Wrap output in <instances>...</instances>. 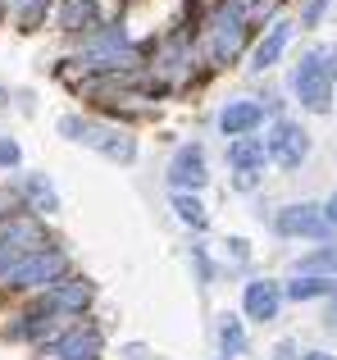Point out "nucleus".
I'll use <instances>...</instances> for the list:
<instances>
[{
    "instance_id": "f257e3e1",
    "label": "nucleus",
    "mask_w": 337,
    "mask_h": 360,
    "mask_svg": "<svg viewBox=\"0 0 337 360\" xmlns=\"http://www.w3.org/2000/svg\"><path fill=\"white\" fill-rule=\"evenodd\" d=\"M246 46V5L242 0H219V9L205 23V60L219 69V64H232Z\"/></svg>"
},
{
    "instance_id": "f03ea898",
    "label": "nucleus",
    "mask_w": 337,
    "mask_h": 360,
    "mask_svg": "<svg viewBox=\"0 0 337 360\" xmlns=\"http://www.w3.org/2000/svg\"><path fill=\"white\" fill-rule=\"evenodd\" d=\"M60 132H64L69 141H82V146H91L96 155L114 160V165H133V155H137L133 132L119 128V123H96V119L69 115V119H60Z\"/></svg>"
},
{
    "instance_id": "7ed1b4c3",
    "label": "nucleus",
    "mask_w": 337,
    "mask_h": 360,
    "mask_svg": "<svg viewBox=\"0 0 337 360\" xmlns=\"http://www.w3.org/2000/svg\"><path fill=\"white\" fill-rule=\"evenodd\" d=\"M64 269H69V255L64 251L37 246V251H27L0 283H5V288H55V283L64 278Z\"/></svg>"
},
{
    "instance_id": "20e7f679",
    "label": "nucleus",
    "mask_w": 337,
    "mask_h": 360,
    "mask_svg": "<svg viewBox=\"0 0 337 360\" xmlns=\"http://www.w3.org/2000/svg\"><path fill=\"white\" fill-rule=\"evenodd\" d=\"M82 60H87V69H96V73H119V69H133L137 64V51H133V41H128L124 27H100V32L87 41Z\"/></svg>"
},
{
    "instance_id": "39448f33",
    "label": "nucleus",
    "mask_w": 337,
    "mask_h": 360,
    "mask_svg": "<svg viewBox=\"0 0 337 360\" xmlns=\"http://www.w3.org/2000/svg\"><path fill=\"white\" fill-rule=\"evenodd\" d=\"M37 246H46L41 229H37V219H23V214H14V219L0 224V278H5V274L14 269V264L23 260L27 251H37Z\"/></svg>"
},
{
    "instance_id": "423d86ee",
    "label": "nucleus",
    "mask_w": 337,
    "mask_h": 360,
    "mask_svg": "<svg viewBox=\"0 0 337 360\" xmlns=\"http://www.w3.org/2000/svg\"><path fill=\"white\" fill-rule=\"evenodd\" d=\"M265 141H269V160L283 165V169H301L305 155H310V132H305L301 123H292V119H278Z\"/></svg>"
},
{
    "instance_id": "0eeeda50",
    "label": "nucleus",
    "mask_w": 337,
    "mask_h": 360,
    "mask_svg": "<svg viewBox=\"0 0 337 360\" xmlns=\"http://www.w3.org/2000/svg\"><path fill=\"white\" fill-rule=\"evenodd\" d=\"M41 360H100V333L91 324H73L41 347Z\"/></svg>"
},
{
    "instance_id": "6e6552de",
    "label": "nucleus",
    "mask_w": 337,
    "mask_h": 360,
    "mask_svg": "<svg viewBox=\"0 0 337 360\" xmlns=\"http://www.w3.org/2000/svg\"><path fill=\"white\" fill-rule=\"evenodd\" d=\"M292 91H296V101H301L305 110H315V115H324V110H329V101H333V78L319 69V60H315V55H305V60L296 64Z\"/></svg>"
},
{
    "instance_id": "1a4fd4ad",
    "label": "nucleus",
    "mask_w": 337,
    "mask_h": 360,
    "mask_svg": "<svg viewBox=\"0 0 337 360\" xmlns=\"http://www.w3.org/2000/svg\"><path fill=\"white\" fill-rule=\"evenodd\" d=\"M274 229L283 233V238H329L333 224H329V214H324V205L301 201V205H283V210L274 214Z\"/></svg>"
},
{
    "instance_id": "9d476101",
    "label": "nucleus",
    "mask_w": 337,
    "mask_h": 360,
    "mask_svg": "<svg viewBox=\"0 0 337 360\" xmlns=\"http://www.w3.org/2000/svg\"><path fill=\"white\" fill-rule=\"evenodd\" d=\"M168 183H173V192H201L205 183H210V174H205V150L196 146H178V155L168 160Z\"/></svg>"
},
{
    "instance_id": "9b49d317",
    "label": "nucleus",
    "mask_w": 337,
    "mask_h": 360,
    "mask_svg": "<svg viewBox=\"0 0 337 360\" xmlns=\"http://www.w3.org/2000/svg\"><path fill=\"white\" fill-rule=\"evenodd\" d=\"M242 310H246V319H260V324L278 319V310H283V288L269 283V278H251L246 292H242Z\"/></svg>"
},
{
    "instance_id": "f8f14e48",
    "label": "nucleus",
    "mask_w": 337,
    "mask_h": 360,
    "mask_svg": "<svg viewBox=\"0 0 337 360\" xmlns=\"http://www.w3.org/2000/svg\"><path fill=\"white\" fill-rule=\"evenodd\" d=\"M91 301V283L82 278H69V283H55V288H46V297L37 301L41 310H51V315H82Z\"/></svg>"
},
{
    "instance_id": "ddd939ff",
    "label": "nucleus",
    "mask_w": 337,
    "mask_h": 360,
    "mask_svg": "<svg viewBox=\"0 0 337 360\" xmlns=\"http://www.w3.org/2000/svg\"><path fill=\"white\" fill-rule=\"evenodd\" d=\"M265 123V105L260 101H228V105L219 110V132L223 137H251V132Z\"/></svg>"
},
{
    "instance_id": "4468645a",
    "label": "nucleus",
    "mask_w": 337,
    "mask_h": 360,
    "mask_svg": "<svg viewBox=\"0 0 337 360\" xmlns=\"http://www.w3.org/2000/svg\"><path fill=\"white\" fill-rule=\"evenodd\" d=\"M155 69L164 73V82L192 78V46H187V37H168L160 46V55H155Z\"/></svg>"
},
{
    "instance_id": "2eb2a0df",
    "label": "nucleus",
    "mask_w": 337,
    "mask_h": 360,
    "mask_svg": "<svg viewBox=\"0 0 337 360\" xmlns=\"http://www.w3.org/2000/svg\"><path fill=\"white\" fill-rule=\"evenodd\" d=\"M269 160V141L265 137H237L228 141V165L237 169V174H256V169H265Z\"/></svg>"
},
{
    "instance_id": "dca6fc26",
    "label": "nucleus",
    "mask_w": 337,
    "mask_h": 360,
    "mask_svg": "<svg viewBox=\"0 0 337 360\" xmlns=\"http://www.w3.org/2000/svg\"><path fill=\"white\" fill-rule=\"evenodd\" d=\"M287 41H292V23H274V27H269V37L256 46V64H251V69H260V73L274 69L278 55L287 51Z\"/></svg>"
},
{
    "instance_id": "f3484780",
    "label": "nucleus",
    "mask_w": 337,
    "mask_h": 360,
    "mask_svg": "<svg viewBox=\"0 0 337 360\" xmlns=\"http://www.w3.org/2000/svg\"><path fill=\"white\" fill-rule=\"evenodd\" d=\"M18 192L32 201V210H41V214H55L60 210V196H55V187H51V178L46 174H27L23 183H18Z\"/></svg>"
},
{
    "instance_id": "a211bd4d",
    "label": "nucleus",
    "mask_w": 337,
    "mask_h": 360,
    "mask_svg": "<svg viewBox=\"0 0 337 360\" xmlns=\"http://www.w3.org/2000/svg\"><path fill=\"white\" fill-rule=\"evenodd\" d=\"M96 23V0H64L60 9V27L64 32H82V27Z\"/></svg>"
},
{
    "instance_id": "6ab92c4d",
    "label": "nucleus",
    "mask_w": 337,
    "mask_h": 360,
    "mask_svg": "<svg viewBox=\"0 0 337 360\" xmlns=\"http://www.w3.org/2000/svg\"><path fill=\"white\" fill-rule=\"evenodd\" d=\"M329 292H337V283H333V278H319V274H305V278L287 283V288H283V297H292V301H315V297H329Z\"/></svg>"
},
{
    "instance_id": "aec40b11",
    "label": "nucleus",
    "mask_w": 337,
    "mask_h": 360,
    "mask_svg": "<svg viewBox=\"0 0 337 360\" xmlns=\"http://www.w3.org/2000/svg\"><path fill=\"white\" fill-rule=\"evenodd\" d=\"M219 347H223V356H228V360L246 352V328H242L237 315H223L219 319Z\"/></svg>"
},
{
    "instance_id": "412c9836",
    "label": "nucleus",
    "mask_w": 337,
    "mask_h": 360,
    "mask_svg": "<svg viewBox=\"0 0 337 360\" xmlns=\"http://www.w3.org/2000/svg\"><path fill=\"white\" fill-rule=\"evenodd\" d=\"M173 210H178V219H183V224H192V229H205V224H210L205 205L196 201L192 192H173Z\"/></svg>"
},
{
    "instance_id": "4be33fe9",
    "label": "nucleus",
    "mask_w": 337,
    "mask_h": 360,
    "mask_svg": "<svg viewBox=\"0 0 337 360\" xmlns=\"http://www.w3.org/2000/svg\"><path fill=\"white\" fill-rule=\"evenodd\" d=\"M301 269H305V274H337V246H324V251L305 255Z\"/></svg>"
},
{
    "instance_id": "5701e85b",
    "label": "nucleus",
    "mask_w": 337,
    "mask_h": 360,
    "mask_svg": "<svg viewBox=\"0 0 337 360\" xmlns=\"http://www.w3.org/2000/svg\"><path fill=\"white\" fill-rule=\"evenodd\" d=\"M315 60H319V69L329 73V78L337 82V46H319V51H310Z\"/></svg>"
},
{
    "instance_id": "b1692460",
    "label": "nucleus",
    "mask_w": 337,
    "mask_h": 360,
    "mask_svg": "<svg viewBox=\"0 0 337 360\" xmlns=\"http://www.w3.org/2000/svg\"><path fill=\"white\" fill-rule=\"evenodd\" d=\"M324 9H329V0H305V9H301V23L305 27H315L324 18Z\"/></svg>"
},
{
    "instance_id": "393cba45",
    "label": "nucleus",
    "mask_w": 337,
    "mask_h": 360,
    "mask_svg": "<svg viewBox=\"0 0 337 360\" xmlns=\"http://www.w3.org/2000/svg\"><path fill=\"white\" fill-rule=\"evenodd\" d=\"M192 260H196V274H201V283H210L214 269H210V255H205V246H192Z\"/></svg>"
},
{
    "instance_id": "a878e982",
    "label": "nucleus",
    "mask_w": 337,
    "mask_h": 360,
    "mask_svg": "<svg viewBox=\"0 0 337 360\" xmlns=\"http://www.w3.org/2000/svg\"><path fill=\"white\" fill-rule=\"evenodd\" d=\"M0 165H5V169L18 165V141H0Z\"/></svg>"
},
{
    "instance_id": "bb28decb",
    "label": "nucleus",
    "mask_w": 337,
    "mask_h": 360,
    "mask_svg": "<svg viewBox=\"0 0 337 360\" xmlns=\"http://www.w3.org/2000/svg\"><path fill=\"white\" fill-rule=\"evenodd\" d=\"M274 356H278V360H301V356H296V342H278Z\"/></svg>"
},
{
    "instance_id": "cd10ccee",
    "label": "nucleus",
    "mask_w": 337,
    "mask_h": 360,
    "mask_svg": "<svg viewBox=\"0 0 337 360\" xmlns=\"http://www.w3.org/2000/svg\"><path fill=\"white\" fill-rule=\"evenodd\" d=\"M324 214H329V224H333V229H337V192L329 196V205H324Z\"/></svg>"
},
{
    "instance_id": "c85d7f7f",
    "label": "nucleus",
    "mask_w": 337,
    "mask_h": 360,
    "mask_svg": "<svg viewBox=\"0 0 337 360\" xmlns=\"http://www.w3.org/2000/svg\"><path fill=\"white\" fill-rule=\"evenodd\" d=\"M228 246H232V260H246V242H242V238H232Z\"/></svg>"
},
{
    "instance_id": "c756f323",
    "label": "nucleus",
    "mask_w": 337,
    "mask_h": 360,
    "mask_svg": "<svg viewBox=\"0 0 337 360\" xmlns=\"http://www.w3.org/2000/svg\"><path fill=\"white\" fill-rule=\"evenodd\" d=\"M301 360H337L333 352H310V356H301Z\"/></svg>"
},
{
    "instance_id": "7c9ffc66",
    "label": "nucleus",
    "mask_w": 337,
    "mask_h": 360,
    "mask_svg": "<svg viewBox=\"0 0 337 360\" xmlns=\"http://www.w3.org/2000/svg\"><path fill=\"white\" fill-rule=\"evenodd\" d=\"M5 101H9V91H5V87H0V105H5Z\"/></svg>"
},
{
    "instance_id": "2f4dec72",
    "label": "nucleus",
    "mask_w": 337,
    "mask_h": 360,
    "mask_svg": "<svg viewBox=\"0 0 337 360\" xmlns=\"http://www.w3.org/2000/svg\"><path fill=\"white\" fill-rule=\"evenodd\" d=\"M223 360H228V356H223Z\"/></svg>"
}]
</instances>
